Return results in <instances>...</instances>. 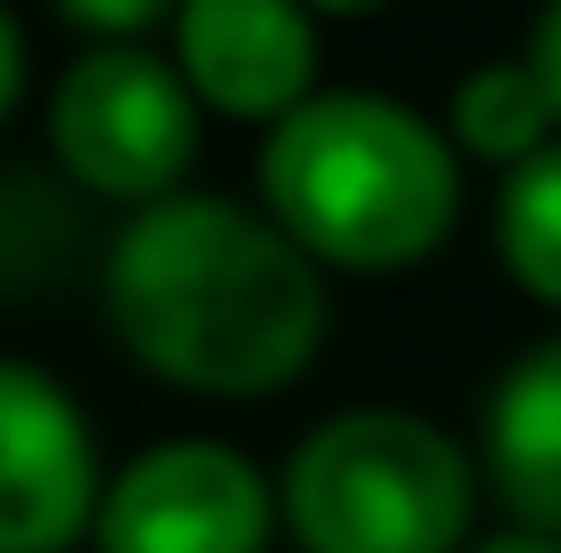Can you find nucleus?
<instances>
[{
  "label": "nucleus",
  "mask_w": 561,
  "mask_h": 553,
  "mask_svg": "<svg viewBox=\"0 0 561 553\" xmlns=\"http://www.w3.org/2000/svg\"><path fill=\"white\" fill-rule=\"evenodd\" d=\"M196 147H204V114L154 42L66 57L49 90V155L66 187L139 212V204H163L187 187Z\"/></svg>",
  "instance_id": "obj_4"
},
{
  "label": "nucleus",
  "mask_w": 561,
  "mask_h": 553,
  "mask_svg": "<svg viewBox=\"0 0 561 553\" xmlns=\"http://www.w3.org/2000/svg\"><path fill=\"white\" fill-rule=\"evenodd\" d=\"M99 301L154 383L196 399H277L325 350V277L261 220V204L204 187L123 212Z\"/></svg>",
  "instance_id": "obj_1"
},
{
  "label": "nucleus",
  "mask_w": 561,
  "mask_h": 553,
  "mask_svg": "<svg viewBox=\"0 0 561 553\" xmlns=\"http://www.w3.org/2000/svg\"><path fill=\"white\" fill-rule=\"evenodd\" d=\"M489 237H496V269H505L537 310H561V139L496 180Z\"/></svg>",
  "instance_id": "obj_10"
},
{
  "label": "nucleus",
  "mask_w": 561,
  "mask_h": 553,
  "mask_svg": "<svg viewBox=\"0 0 561 553\" xmlns=\"http://www.w3.org/2000/svg\"><path fill=\"white\" fill-rule=\"evenodd\" d=\"M99 497L106 464L82 399L33 358H0V553H73Z\"/></svg>",
  "instance_id": "obj_6"
},
{
  "label": "nucleus",
  "mask_w": 561,
  "mask_h": 553,
  "mask_svg": "<svg viewBox=\"0 0 561 553\" xmlns=\"http://www.w3.org/2000/svg\"><path fill=\"white\" fill-rule=\"evenodd\" d=\"M16 99H25V25L0 9V123L16 114Z\"/></svg>",
  "instance_id": "obj_14"
},
{
  "label": "nucleus",
  "mask_w": 561,
  "mask_h": 553,
  "mask_svg": "<svg viewBox=\"0 0 561 553\" xmlns=\"http://www.w3.org/2000/svg\"><path fill=\"white\" fill-rule=\"evenodd\" d=\"M66 244H73L66 196L49 180H33V171H0V293L42 285Z\"/></svg>",
  "instance_id": "obj_11"
},
{
  "label": "nucleus",
  "mask_w": 561,
  "mask_h": 553,
  "mask_svg": "<svg viewBox=\"0 0 561 553\" xmlns=\"http://www.w3.org/2000/svg\"><path fill=\"white\" fill-rule=\"evenodd\" d=\"M261 220L342 277H408L456 237L463 163L448 130L382 90H318L261 130Z\"/></svg>",
  "instance_id": "obj_2"
},
{
  "label": "nucleus",
  "mask_w": 561,
  "mask_h": 553,
  "mask_svg": "<svg viewBox=\"0 0 561 553\" xmlns=\"http://www.w3.org/2000/svg\"><path fill=\"white\" fill-rule=\"evenodd\" d=\"M472 464L513 529H537L561 545V326L489 383Z\"/></svg>",
  "instance_id": "obj_8"
},
{
  "label": "nucleus",
  "mask_w": 561,
  "mask_h": 553,
  "mask_svg": "<svg viewBox=\"0 0 561 553\" xmlns=\"http://www.w3.org/2000/svg\"><path fill=\"white\" fill-rule=\"evenodd\" d=\"M520 57H529V73L546 82V99H553V123H561V0H553V9L529 25V49H520Z\"/></svg>",
  "instance_id": "obj_13"
},
{
  "label": "nucleus",
  "mask_w": 561,
  "mask_h": 553,
  "mask_svg": "<svg viewBox=\"0 0 561 553\" xmlns=\"http://www.w3.org/2000/svg\"><path fill=\"white\" fill-rule=\"evenodd\" d=\"M57 25L82 33V49H123V42H154V33H171V9H163V0H66Z\"/></svg>",
  "instance_id": "obj_12"
},
{
  "label": "nucleus",
  "mask_w": 561,
  "mask_h": 553,
  "mask_svg": "<svg viewBox=\"0 0 561 553\" xmlns=\"http://www.w3.org/2000/svg\"><path fill=\"white\" fill-rule=\"evenodd\" d=\"M163 57L180 66L196 114L228 123H285L301 99H318V16L285 9V0H187L171 9Z\"/></svg>",
  "instance_id": "obj_7"
},
{
  "label": "nucleus",
  "mask_w": 561,
  "mask_h": 553,
  "mask_svg": "<svg viewBox=\"0 0 561 553\" xmlns=\"http://www.w3.org/2000/svg\"><path fill=\"white\" fill-rule=\"evenodd\" d=\"M472 521V448L415 407L325 415L277 472V529L294 538V553H463Z\"/></svg>",
  "instance_id": "obj_3"
},
{
  "label": "nucleus",
  "mask_w": 561,
  "mask_h": 553,
  "mask_svg": "<svg viewBox=\"0 0 561 553\" xmlns=\"http://www.w3.org/2000/svg\"><path fill=\"white\" fill-rule=\"evenodd\" d=\"M463 553H561L553 538H537V529H489V538H472V545H463Z\"/></svg>",
  "instance_id": "obj_15"
},
{
  "label": "nucleus",
  "mask_w": 561,
  "mask_h": 553,
  "mask_svg": "<svg viewBox=\"0 0 561 553\" xmlns=\"http://www.w3.org/2000/svg\"><path fill=\"white\" fill-rule=\"evenodd\" d=\"M553 139H561V123H553L546 82L529 73V57H480L456 82V99H448L456 163L472 155V163H489L496 180H505V171H520L529 155H546Z\"/></svg>",
  "instance_id": "obj_9"
},
{
  "label": "nucleus",
  "mask_w": 561,
  "mask_h": 553,
  "mask_svg": "<svg viewBox=\"0 0 561 553\" xmlns=\"http://www.w3.org/2000/svg\"><path fill=\"white\" fill-rule=\"evenodd\" d=\"M277 481L244 448L180 431L106 472L90 545L99 553H268Z\"/></svg>",
  "instance_id": "obj_5"
}]
</instances>
